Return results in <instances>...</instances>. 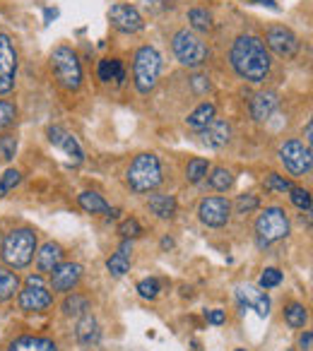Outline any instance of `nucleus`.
Wrapping results in <instances>:
<instances>
[{"instance_id":"1","label":"nucleus","mask_w":313,"mask_h":351,"mask_svg":"<svg viewBox=\"0 0 313 351\" xmlns=\"http://www.w3.org/2000/svg\"><path fill=\"white\" fill-rule=\"evenodd\" d=\"M229 60L236 75L248 80V82H263L270 75V68H273L268 46H265V41L260 36L253 34H241L234 41Z\"/></svg>"},{"instance_id":"2","label":"nucleus","mask_w":313,"mask_h":351,"mask_svg":"<svg viewBox=\"0 0 313 351\" xmlns=\"http://www.w3.org/2000/svg\"><path fill=\"white\" fill-rule=\"evenodd\" d=\"M51 70L54 77L65 92H78L82 87V65L70 46H58L51 53Z\"/></svg>"},{"instance_id":"3","label":"nucleus","mask_w":313,"mask_h":351,"mask_svg":"<svg viewBox=\"0 0 313 351\" xmlns=\"http://www.w3.org/2000/svg\"><path fill=\"white\" fill-rule=\"evenodd\" d=\"M162 73V56L154 46H140L135 51V63H132V82L140 94H150L156 87V80Z\"/></svg>"},{"instance_id":"4","label":"nucleus","mask_w":313,"mask_h":351,"mask_svg":"<svg viewBox=\"0 0 313 351\" xmlns=\"http://www.w3.org/2000/svg\"><path fill=\"white\" fill-rule=\"evenodd\" d=\"M128 186L135 193H150L162 183V164L154 154H137L126 173Z\"/></svg>"},{"instance_id":"5","label":"nucleus","mask_w":313,"mask_h":351,"mask_svg":"<svg viewBox=\"0 0 313 351\" xmlns=\"http://www.w3.org/2000/svg\"><path fill=\"white\" fill-rule=\"evenodd\" d=\"M36 253V234L32 229H15L3 241V260L10 267L22 269L34 260Z\"/></svg>"},{"instance_id":"6","label":"nucleus","mask_w":313,"mask_h":351,"mask_svg":"<svg viewBox=\"0 0 313 351\" xmlns=\"http://www.w3.org/2000/svg\"><path fill=\"white\" fill-rule=\"evenodd\" d=\"M172 49H174V56L178 58V63L186 65V68H200L207 60V56H210L205 41L188 29H178L176 34H174Z\"/></svg>"},{"instance_id":"7","label":"nucleus","mask_w":313,"mask_h":351,"mask_svg":"<svg viewBox=\"0 0 313 351\" xmlns=\"http://www.w3.org/2000/svg\"><path fill=\"white\" fill-rule=\"evenodd\" d=\"M255 234H258L260 245L275 243V241L284 239L289 234V219L284 215V210L279 207H268L263 215L255 221Z\"/></svg>"},{"instance_id":"8","label":"nucleus","mask_w":313,"mask_h":351,"mask_svg":"<svg viewBox=\"0 0 313 351\" xmlns=\"http://www.w3.org/2000/svg\"><path fill=\"white\" fill-rule=\"evenodd\" d=\"M279 159H282L284 169L292 176H306L311 173L313 166V156H311V147L303 145L301 140H287L279 147Z\"/></svg>"},{"instance_id":"9","label":"nucleus","mask_w":313,"mask_h":351,"mask_svg":"<svg viewBox=\"0 0 313 351\" xmlns=\"http://www.w3.org/2000/svg\"><path fill=\"white\" fill-rule=\"evenodd\" d=\"M17 77V49L8 34H0V94H10Z\"/></svg>"},{"instance_id":"10","label":"nucleus","mask_w":313,"mask_h":351,"mask_svg":"<svg viewBox=\"0 0 313 351\" xmlns=\"http://www.w3.org/2000/svg\"><path fill=\"white\" fill-rule=\"evenodd\" d=\"M54 303V296H51V291L44 287V282H41L39 274H32L30 279H27V287L20 291V308L27 313H41L46 311V308Z\"/></svg>"},{"instance_id":"11","label":"nucleus","mask_w":313,"mask_h":351,"mask_svg":"<svg viewBox=\"0 0 313 351\" xmlns=\"http://www.w3.org/2000/svg\"><path fill=\"white\" fill-rule=\"evenodd\" d=\"M265 41H268V49L275 51L279 58H294L301 49V41L294 34L289 27L284 25H273L265 32Z\"/></svg>"},{"instance_id":"12","label":"nucleus","mask_w":313,"mask_h":351,"mask_svg":"<svg viewBox=\"0 0 313 351\" xmlns=\"http://www.w3.org/2000/svg\"><path fill=\"white\" fill-rule=\"evenodd\" d=\"M108 20H111V25L116 27L118 32H123V34H135V32L145 29V20H142V15L137 12V8L128 5V3H113V5L108 8Z\"/></svg>"},{"instance_id":"13","label":"nucleus","mask_w":313,"mask_h":351,"mask_svg":"<svg viewBox=\"0 0 313 351\" xmlns=\"http://www.w3.org/2000/svg\"><path fill=\"white\" fill-rule=\"evenodd\" d=\"M198 215H200V221L205 226H224L231 217V205L227 197H205L198 207Z\"/></svg>"},{"instance_id":"14","label":"nucleus","mask_w":313,"mask_h":351,"mask_svg":"<svg viewBox=\"0 0 313 351\" xmlns=\"http://www.w3.org/2000/svg\"><path fill=\"white\" fill-rule=\"evenodd\" d=\"M80 279H82V265L60 263L58 267L51 272V287H54V291L65 293V291H73Z\"/></svg>"},{"instance_id":"15","label":"nucleus","mask_w":313,"mask_h":351,"mask_svg":"<svg viewBox=\"0 0 313 351\" xmlns=\"http://www.w3.org/2000/svg\"><path fill=\"white\" fill-rule=\"evenodd\" d=\"M236 298H239L241 308H253V311L258 313L260 317H268L270 315V298H268V293L260 291V289L246 284V287L236 289Z\"/></svg>"},{"instance_id":"16","label":"nucleus","mask_w":313,"mask_h":351,"mask_svg":"<svg viewBox=\"0 0 313 351\" xmlns=\"http://www.w3.org/2000/svg\"><path fill=\"white\" fill-rule=\"evenodd\" d=\"M49 140H51V145L60 147V149L73 159V164H82L84 152H82V147H80V142L75 140L70 132H65L60 125H54V128H49Z\"/></svg>"},{"instance_id":"17","label":"nucleus","mask_w":313,"mask_h":351,"mask_svg":"<svg viewBox=\"0 0 313 351\" xmlns=\"http://www.w3.org/2000/svg\"><path fill=\"white\" fill-rule=\"evenodd\" d=\"M200 137H202V145L212 147V149H220V147L229 145L231 140V125L222 118H215L205 130H200Z\"/></svg>"},{"instance_id":"18","label":"nucleus","mask_w":313,"mask_h":351,"mask_svg":"<svg viewBox=\"0 0 313 351\" xmlns=\"http://www.w3.org/2000/svg\"><path fill=\"white\" fill-rule=\"evenodd\" d=\"M277 106H279L277 92H258L253 97V101H251V116H253V121L263 123L277 111Z\"/></svg>"},{"instance_id":"19","label":"nucleus","mask_w":313,"mask_h":351,"mask_svg":"<svg viewBox=\"0 0 313 351\" xmlns=\"http://www.w3.org/2000/svg\"><path fill=\"white\" fill-rule=\"evenodd\" d=\"M75 337H78V341L84 346V349H92V346L99 344L102 330H99V322L94 320V315H89V313L80 315L78 327H75Z\"/></svg>"},{"instance_id":"20","label":"nucleus","mask_w":313,"mask_h":351,"mask_svg":"<svg viewBox=\"0 0 313 351\" xmlns=\"http://www.w3.org/2000/svg\"><path fill=\"white\" fill-rule=\"evenodd\" d=\"M60 260H63V248H60L58 243H54V241H49V243H46L44 248L39 250L36 265H39L41 272H49L51 274L60 265Z\"/></svg>"},{"instance_id":"21","label":"nucleus","mask_w":313,"mask_h":351,"mask_svg":"<svg viewBox=\"0 0 313 351\" xmlns=\"http://www.w3.org/2000/svg\"><path fill=\"white\" fill-rule=\"evenodd\" d=\"M147 205H150V210L154 212L159 219H172V217L176 215V197H174V195L156 193V195H150Z\"/></svg>"},{"instance_id":"22","label":"nucleus","mask_w":313,"mask_h":351,"mask_svg":"<svg viewBox=\"0 0 313 351\" xmlns=\"http://www.w3.org/2000/svg\"><path fill=\"white\" fill-rule=\"evenodd\" d=\"M8 351H58V346L46 337H20L12 341Z\"/></svg>"},{"instance_id":"23","label":"nucleus","mask_w":313,"mask_h":351,"mask_svg":"<svg viewBox=\"0 0 313 351\" xmlns=\"http://www.w3.org/2000/svg\"><path fill=\"white\" fill-rule=\"evenodd\" d=\"M215 104H200V106H198L196 108V111H193L191 113V116H188L186 118V125L188 128H191V130H198V132H200V130H205V128L207 125H210V123L212 121H215Z\"/></svg>"},{"instance_id":"24","label":"nucleus","mask_w":313,"mask_h":351,"mask_svg":"<svg viewBox=\"0 0 313 351\" xmlns=\"http://www.w3.org/2000/svg\"><path fill=\"white\" fill-rule=\"evenodd\" d=\"M126 73H123V63L118 58H104L99 60V80L102 82H123Z\"/></svg>"},{"instance_id":"25","label":"nucleus","mask_w":313,"mask_h":351,"mask_svg":"<svg viewBox=\"0 0 313 351\" xmlns=\"http://www.w3.org/2000/svg\"><path fill=\"white\" fill-rule=\"evenodd\" d=\"M78 202H80V207H82L84 212H89V215H106V212H108L106 200H104L99 193H92V191L80 193Z\"/></svg>"},{"instance_id":"26","label":"nucleus","mask_w":313,"mask_h":351,"mask_svg":"<svg viewBox=\"0 0 313 351\" xmlns=\"http://www.w3.org/2000/svg\"><path fill=\"white\" fill-rule=\"evenodd\" d=\"M17 291H20L17 274L8 272V269H0V301H10Z\"/></svg>"},{"instance_id":"27","label":"nucleus","mask_w":313,"mask_h":351,"mask_svg":"<svg viewBox=\"0 0 313 351\" xmlns=\"http://www.w3.org/2000/svg\"><path fill=\"white\" fill-rule=\"evenodd\" d=\"M207 181H210V188H215V191H229V188L234 186V176H231V171L224 169V166H217V169H212Z\"/></svg>"},{"instance_id":"28","label":"nucleus","mask_w":313,"mask_h":351,"mask_svg":"<svg viewBox=\"0 0 313 351\" xmlns=\"http://www.w3.org/2000/svg\"><path fill=\"white\" fill-rule=\"evenodd\" d=\"M188 22L196 32H210L212 29V15L205 8H191L188 10Z\"/></svg>"},{"instance_id":"29","label":"nucleus","mask_w":313,"mask_h":351,"mask_svg":"<svg viewBox=\"0 0 313 351\" xmlns=\"http://www.w3.org/2000/svg\"><path fill=\"white\" fill-rule=\"evenodd\" d=\"M284 320H287L289 327H294V330H299V327L306 325L308 320V311L301 306V303H289L287 311H284Z\"/></svg>"},{"instance_id":"30","label":"nucleus","mask_w":313,"mask_h":351,"mask_svg":"<svg viewBox=\"0 0 313 351\" xmlns=\"http://www.w3.org/2000/svg\"><path fill=\"white\" fill-rule=\"evenodd\" d=\"M207 171H210V164H207V159H191L188 161V166H186V178H188V183H200L202 178L207 176Z\"/></svg>"},{"instance_id":"31","label":"nucleus","mask_w":313,"mask_h":351,"mask_svg":"<svg viewBox=\"0 0 313 351\" xmlns=\"http://www.w3.org/2000/svg\"><path fill=\"white\" fill-rule=\"evenodd\" d=\"M87 311H89V301L84 296H78V293H73V296L65 298V303H63V313H65V315L80 317V315H84Z\"/></svg>"},{"instance_id":"32","label":"nucleus","mask_w":313,"mask_h":351,"mask_svg":"<svg viewBox=\"0 0 313 351\" xmlns=\"http://www.w3.org/2000/svg\"><path fill=\"white\" fill-rule=\"evenodd\" d=\"M22 183V173L17 169H8L5 173L0 176V197H5L10 191H15Z\"/></svg>"},{"instance_id":"33","label":"nucleus","mask_w":313,"mask_h":351,"mask_svg":"<svg viewBox=\"0 0 313 351\" xmlns=\"http://www.w3.org/2000/svg\"><path fill=\"white\" fill-rule=\"evenodd\" d=\"M17 121V106L8 99H0V130H8Z\"/></svg>"},{"instance_id":"34","label":"nucleus","mask_w":313,"mask_h":351,"mask_svg":"<svg viewBox=\"0 0 313 351\" xmlns=\"http://www.w3.org/2000/svg\"><path fill=\"white\" fill-rule=\"evenodd\" d=\"M106 269L113 274V277H123V274L130 269V260L123 258L121 253H116V255H111V258L106 260Z\"/></svg>"},{"instance_id":"35","label":"nucleus","mask_w":313,"mask_h":351,"mask_svg":"<svg viewBox=\"0 0 313 351\" xmlns=\"http://www.w3.org/2000/svg\"><path fill=\"white\" fill-rule=\"evenodd\" d=\"M289 200L301 212H311V193L303 191V188H292V191H289Z\"/></svg>"},{"instance_id":"36","label":"nucleus","mask_w":313,"mask_h":351,"mask_svg":"<svg viewBox=\"0 0 313 351\" xmlns=\"http://www.w3.org/2000/svg\"><path fill=\"white\" fill-rule=\"evenodd\" d=\"M265 188H268L270 193H289V191H292V183H289L284 176L270 173L268 178H265Z\"/></svg>"},{"instance_id":"37","label":"nucleus","mask_w":313,"mask_h":351,"mask_svg":"<svg viewBox=\"0 0 313 351\" xmlns=\"http://www.w3.org/2000/svg\"><path fill=\"white\" fill-rule=\"evenodd\" d=\"M282 284V272L277 267H268L260 274V289H275Z\"/></svg>"},{"instance_id":"38","label":"nucleus","mask_w":313,"mask_h":351,"mask_svg":"<svg viewBox=\"0 0 313 351\" xmlns=\"http://www.w3.org/2000/svg\"><path fill=\"white\" fill-rule=\"evenodd\" d=\"M118 234L123 236V239H135V236H140L142 234V226H140V221L137 219H126V221H121V226H118Z\"/></svg>"},{"instance_id":"39","label":"nucleus","mask_w":313,"mask_h":351,"mask_svg":"<svg viewBox=\"0 0 313 351\" xmlns=\"http://www.w3.org/2000/svg\"><path fill=\"white\" fill-rule=\"evenodd\" d=\"M258 197L255 195H239V200H236V210H239V215H251L253 210H258Z\"/></svg>"},{"instance_id":"40","label":"nucleus","mask_w":313,"mask_h":351,"mask_svg":"<svg viewBox=\"0 0 313 351\" xmlns=\"http://www.w3.org/2000/svg\"><path fill=\"white\" fill-rule=\"evenodd\" d=\"M0 152H3V159H15V152H17V140L12 135H3L0 137Z\"/></svg>"},{"instance_id":"41","label":"nucleus","mask_w":313,"mask_h":351,"mask_svg":"<svg viewBox=\"0 0 313 351\" xmlns=\"http://www.w3.org/2000/svg\"><path fill=\"white\" fill-rule=\"evenodd\" d=\"M137 291H140L142 298H156V293H159V282H156V279H142V282L137 284Z\"/></svg>"},{"instance_id":"42","label":"nucleus","mask_w":313,"mask_h":351,"mask_svg":"<svg viewBox=\"0 0 313 351\" xmlns=\"http://www.w3.org/2000/svg\"><path fill=\"white\" fill-rule=\"evenodd\" d=\"M191 87L196 94H207L210 92V77H205V75H193Z\"/></svg>"},{"instance_id":"43","label":"nucleus","mask_w":313,"mask_h":351,"mask_svg":"<svg viewBox=\"0 0 313 351\" xmlns=\"http://www.w3.org/2000/svg\"><path fill=\"white\" fill-rule=\"evenodd\" d=\"M205 317H207V322H212V325H222V322L227 320V313L224 311H205Z\"/></svg>"},{"instance_id":"44","label":"nucleus","mask_w":313,"mask_h":351,"mask_svg":"<svg viewBox=\"0 0 313 351\" xmlns=\"http://www.w3.org/2000/svg\"><path fill=\"white\" fill-rule=\"evenodd\" d=\"M299 346H301V351H311V346H313V335H311V332H303L301 339H299Z\"/></svg>"},{"instance_id":"45","label":"nucleus","mask_w":313,"mask_h":351,"mask_svg":"<svg viewBox=\"0 0 313 351\" xmlns=\"http://www.w3.org/2000/svg\"><path fill=\"white\" fill-rule=\"evenodd\" d=\"M118 253H121L123 258H128V260H130V253H132V245H130V241H128V239H123V243H121V248H118Z\"/></svg>"},{"instance_id":"46","label":"nucleus","mask_w":313,"mask_h":351,"mask_svg":"<svg viewBox=\"0 0 313 351\" xmlns=\"http://www.w3.org/2000/svg\"><path fill=\"white\" fill-rule=\"evenodd\" d=\"M248 3H253V5H265V8H273V10H277V3L275 0H248Z\"/></svg>"},{"instance_id":"47","label":"nucleus","mask_w":313,"mask_h":351,"mask_svg":"<svg viewBox=\"0 0 313 351\" xmlns=\"http://www.w3.org/2000/svg\"><path fill=\"white\" fill-rule=\"evenodd\" d=\"M303 135H306V145L311 147V140H313V123H306V130H303Z\"/></svg>"},{"instance_id":"48","label":"nucleus","mask_w":313,"mask_h":351,"mask_svg":"<svg viewBox=\"0 0 313 351\" xmlns=\"http://www.w3.org/2000/svg\"><path fill=\"white\" fill-rule=\"evenodd\" d=\"M54 17H58V10H51L49 8V10H46V20H54Z\"/></svg>"},{"instance_id":"49","label":"nucleus","mask_w":313,"mask_h":351,"mask_svg":"<svg viewBox=\"0 0 313 351\" xmlns=\"http://www.w3.org/2000/svg\"><path fill=\"white\" fill-rule=\"evenodd\" d=\"M172 245H174V241H172V239H164V241H162V248H172Z\"/></svg>"},{"instance_id":"50","label":"nucleus","mask_w":313,"mask_h":351,"mask_svg":"<svg viewBox=\"0 0 313 351\" xmlns=\"http://www.w3.org/2000/svg\"><path fill=\"white\" fill-rule=\"evenodd\" d=\"M236 351H246V349H236Z\"/></svg>"}]
</instances>
